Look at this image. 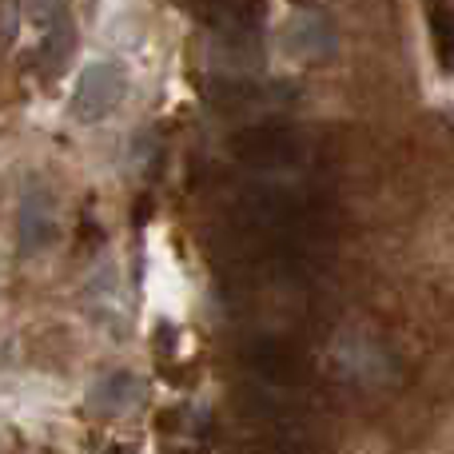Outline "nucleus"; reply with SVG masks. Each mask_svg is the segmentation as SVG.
Listing matches in <instances>:
<instances>
[{"instance_id": "obj_3", "label": "nucleus", "mask_w": 454, "mask_h": 454, "mask_svg": "<svg viewBox=\"0 0 454 454\" xmlns=\"http://www.w3.org/2000/svg\"><path fill=\"white\" fill-rule=\"evenodd\" d=\"M60 231V215H56V196L44 188L40 180H32L20 192V204H16V243H20V255H40L56 243Z\"/></svg>"}, {"instance_id": "obj_1", "label": "nucleus", "mask_w": 454, "mask_h": 454, "mask_svg": "<svg viewBox=\"0 0 454 454\" xmlns=\"http://www.w3.org/2000/svg\"><path fill=\"white\" fill-rule=\"evenodd\" d=\"M231 156L251 172H287V168L303 164V136L291 124L279 120H263V124H243L227 140Z\"/></svg>"}, {"instance_id": "obj_2", "label": "nucleus", "mask_w": 454, "mask_h": 454, "mask_svg": "<svg viewBox=\"0 0 454 454\" xmlns=\"http://www.w3.org/2000/svg\"><path fill=\"white\" fill-rule=\"evenodd\" d=\"M128 96V72L120 60H96L76 76V88L68 96V116L76 124L92 128L108 120Z\"/></svg>"}, {"instance_id": "obj_7", "label": "nucleus", "mask_w": 454, "mask_h": 454, "mask_svg": "<svg viewBox=\"0 0 454 454\" xmlns=\"http://www.w3.org/2000/svg\"><path fill=\"white\" fill-rule=\"evenodd\" d=\"M40 32H44V36H40V48H36V68L44 80H52L68 68V56L76 52V28H72L68 12H64L60 20H52Z\"/></svg>"}, {"instance_id": "obj_5", "label": "nucleus", "mask_w": 454, "mask_h": 454, "mask_svg": "<svg viewBox=\"0 0 454 454\" xmlns=\"http://www.w3.org/2000/svg\"><path fill=\"white\" fill-rule=\"evenodd\" d=\"M243 363L271 387H291L303 379V363H299L295 347H287L283 339H271V335L251 339V343L243 347Z\"/></svg>"}, {"instance_id": "obj_8", "label": "nucleus", "mask_w": 454, "mask_h": 454, "mask_svg": "<svg viewBox=\"0 0 454 454\" xmlns=\"http://www.w3.org/2000/svg\"><path fill=\"white\" fill-rule=\"evenodd\" d=\"M200 12L212 28H223L231 36L239 32H255L259 16H263V4L259 0H200Z\"/></svg>"}, {"instance_id": "obj_9", "label": "nucleus", "mask_w": 454, "mask_h": 454, "mask_svg": "<svg viewBox=\"0 0 454 454\" xmlns=\"http://www.w3.org/2000/svg\"><path fill=\"white\" fill-rule=\"evenodd\" d=\"M136 399H140V383H136V375H128V371L104 375L100 383L92 387V395H88V403H92L100 415H116V411H128Z\"/></svg>"}, {"instance_id": "obj_4", "label": "nucleus", "mask_w": 454, "mask_h": 454, "mask_svg": "<svg viewBox=\"0 0 454 454\" xmlns=\"http://www.w3.org/2000/svg\"><path fill=\"white\" fill-rule=\"evenodd\" d=\"M204 96L223 112H259L271 104H291L295 88L291 84H251V80H207Z\"/></svg>"}, {"instance_id": "obj_10", "label": "nucleus", "mask_w": 454, "mask_h": 454, "mask_svg": "<svg viewBox=\"0 0 454 454\" xmlns=\"http://www.w3.org/2000/svg\"><path fill=\"white\" fill-rule=\"evenodd\" d=\"M431 36H434V48H439V64L450 68V52H454V12H450V4L431 8Z\"/></svg>"}, {"instance_id": "obj_6", "label": "nucleus", "mask_w": 454, "mask_h": 454, "mask_svg": "<svg viewBox=\"0 0 454 454\" xmlns=\"http://www.w3.org/2000/svg\"><path fill=\"white\" fill-rule=\"evenodd\" d=\"M283 44H287V52L307 56V60H327L335 52V28L319 12H299L283 32Z\"/></svg>"}]
</instances>
